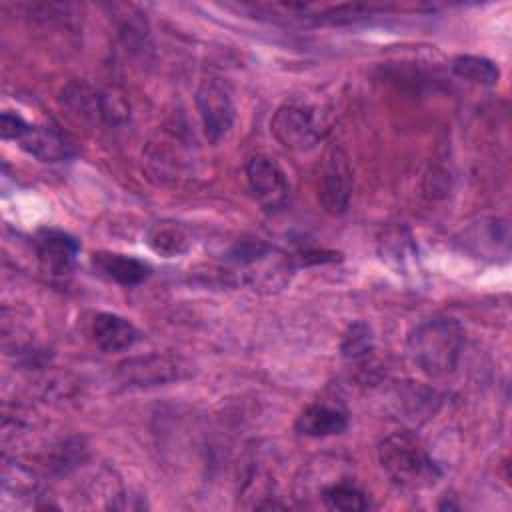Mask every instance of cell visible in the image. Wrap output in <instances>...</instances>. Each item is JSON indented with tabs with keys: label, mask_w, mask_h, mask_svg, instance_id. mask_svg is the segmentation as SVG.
Here are the masks:
<instances>
[{
	"label": "cell",
	"mask_w": 512,
	"mask_h": 512,
	"mask_svg": "<svg viewBox=\"0 0 512 512\" xmlns=\"http://www.w3.org/2000/svg\"><path fill=\"white\" fill-rule=\"evenodd\" d=\"M464 328L450 316H432L418 322L406 340L410 362L428 378L450 376L462 358Z\"/></svg>",
	"instance_id": "6da1fadb"
},
{
	"label": "cell",
	"mask_w": 512,
	"mask_h": 512,
	"mask_svg": "<svg viewBox=\"0 0 512 512\" xmlns=\"http://www.w3.org/2000/svg\"><path fill=\"white\" fill-rule=\"evenodd\" d=\"M378 462L388 478L406 490H424L438 482L440 468L424 444L410 432H392L378 444Z\"/></svg>",
	"instance_id": "7a4b0ae2"
},
{
	"label": "cell",
	"mask_w": 512,
	"mask_h": 512,
	"mask_svg": "<svg viewBox=\"0 0 512 512\" xmlns=\"http://www.w3.org/2000/svg\"><path fill=\"white\" fill-rule=\"evenodd\" d=\"M228 262L244 284L264 292L284 288L294 270L288 254L262 240H240L228 252Z\"/></svg>",
	"instance_id": "3957f363"
},
{
	"label": "cell",
	"mask_w": 512,
	"mask_h": 512,
	"mask_svg": "<svg viewBox=\"0 0 512 512\" xmlns=\"http://www.w3.org/2000/svg\"><path fill=\"white\" fill-rule=\"evenodd\" d=\"M272 136L288 150H312L330 130V114L322 104L300 98L284 102L270 120Z\"/></svg>",
	"instance_id": "277c9868"
},
{
	"label": "cell",
	"mask_w": 512,
	"mask_h": 512,
	"mask_svg": "<svg viewBox=\"0 0 512 512\" xmlns=\"http://www.w3.org/2000/svg\"><path fill=\"white\" fill-rule=\"evenodd\" d=\"M0 132L4 140H14L22 150L42 162H62L76 154L74 142L56 126L30 124L22 116L4 112L0 118Z\"/></svg>",
	"instance_id": "5b68a950"
},
{
	"label": "cell",
	"mask_w": 512,
	"mask_h": 512,
	"mask_svg": "<svg viewBox=\"0 0 512 512\" xmlns=\"http://www.w3.org/2000/svg\"><path fill=\"white\" fill-rule=\"evenodd\" d=\"M196 108L210 142H220L232 128L236 108L226 82L220 78H204L196 90Z\"/></svg>",
	"instance_id": "8992f818"
},
{
	"label": "cell",
	"mask_w": 512,
	"mask_h": 512,
	"mask_svg": "<svg viewBox=\"0 0 512 512\" xmlns=\"http://www.w3.org/2000/svg\"><path fill=\"white\" fill-rule=\"evenodd\" d=\"M188 374V366L182 358L170 354H146L134 356L118 364L116 376L126 386H162L180 380Z\"/></svg>",
	"instance_id": "52a82bcc"
},
{
	"label": "cell",
	"mask_w": 512,
	"mask_h": 512,
	"mask_svg": "<svg viewBox=\"0 0 512 512\" xmlns=\"http://www.w3.org/2000/svg\"><path fill=\"white\" fill-rule=\"evenodd\" d=\"M352 186L354 176L348 154L342 148H332L322 162L318 180V200L322 208L334 216L344 214L352 198Z\"/></svg>",
	"instance_id": "ba28073f"
},
{
	"label": "cell",
	"mask_w": 512,
	"mask_h": 512,
	"mask_svg": "<svg viewBox=\"0 0 512 512\" xmlns=\"http://www.w3.org/2000/svg\"><path fill=\"white\" fill-rule=\"evenodd\" d=\"M246 180L256 202L268 210H282L290 200V182L286 172L268 156H254L246 164Z\"/></svg>",
	"instance_id": "9c48e42d"
},
{
	"label": "cell",
	"mask_w": 512,
	"mask_h": 512,
	"mask_svg": "<svg viewBox=\"0 0 512 512\" xmlns=\"http://www.w3.org/2000/svg\"><path fill=\"white\" fill-rule=\"evenodd\" d=\"M34 248L40 268L50 276L62 278L72 272L80 244L68 232L42 228L34 238Z\"/></svg>",
	"instance_id": "30bf717a"
},
{
	"label": "cell",
	"mask_w": 512,
	"mask_h": 512,
	"mask_svg": "<svg viewBox=\"0 0 512 512\" xmlns=\"http://www.w3.org/2000/svg\"><path fill=\"white\" fill-rule=\"evenodd\" d=\"M440 394L420 382H402L392 392L394 412L410 424H422L440 410Z\"/></svg>",
	"instance_id": "8fae6325"
},
{
	"label": "cell",
	"mask_w": 512,
	"mask_h": 512,
	"mask_svg": "<svg viewBox=\"0 0 512 512\" xmlns=\"http://www.w3.org/2000/svg\"><path fill=\"white\" fill-rule=\"evenodd\" d=\"M462 246L474 256H488L490 260L508 258L510 230L502 218H482L462 234Z\"/></svg>",
	"instance_id": "7c38bea8"
},
{
	"label": "cell",
	"mask_w": 512,
	"mask_h": 512,
	"mask_svg": "<svg viewBox=\"0 0 512 512\" xmlns=\"http://www.w3.org/2000/svg\"><path fill=\"white\" fill-rule=\"evenodd\" d=\"M294 428L298 434L310 438L336 436L348 428V414L340 404L312 402L296 416Z\"/></svg>",
	"instance_id": "4fadbf2b"
},
{
	"label": "cell",
	"mask_w": 512,
	"mask_h": 512,
	"mask_svg": "<svg viewBox=\"0 0 512 512\" xmlns=\"http://www.w3.org/2000/svg\"><path fill=\"white\" fill-rule=\"evenodd\" d=\"M92 338L102 352H124L138 340V330L124 316L100 312L92 322Z\"/></svg>",
	"instance_id": "5bb4252c"
},
{
	"label": "cell",
	"mask_w": 512,
	"mask_h": 512,
	"mask_svg": "<svg viewBox=\"0 0 512 512\" xmlns=\"http://www.w3.org/2000/svg\"><path fill=\"white\" fill-rule=\"evenodd\" d=\"M92 266L98 274L120 286H138L150 274L148 264L118 252H96L92 256Z\"/></svg>",
	"instance_id": "9a60e30c"
},
{
	"label": "cell",
	"mask_w": 512,
	"mask_h": 512,
	"mask_svg": "<svg viewBox=\"0 0 512 512\" xmlns=\"http://www.w3.org/2000/svg\"><path fill=\"white\" fill-rule=\"evenodd\" d=\"M380 258L386 260L398 272H406V268L416 258V244L412 234L404 226H390L382 232L378 240Z\"/></svg>",
	"instance_id": "2e32d148"
},
{
	"label": "cell",
	"mask_w": 512,
	"mask_h": 512,
	"mask_svg": "<svg viewBox=\"0 0 512 512\" xmlns=\"http://www.w3.org/2000/svg\"><path fill=\"white\" fill-rule=\"evenodd\" d=\"M148 248L164 258H174L190 248L186 230L176 222H156L146 230L144 236Z\"/></svg>",
	"instance_id": "e0dca14e"
},
{
	"label": "cell",
	"mask_w": 512,
	"mask_h": 512,
	"mask_svg": "<svg viewBox=\"0 0 512 512\" xmlns=\"http://www.w3.org/2000/svg\"><path fill=\"white\" fill-rule=\"evenodd\" d=\"M320 498L330 510L360 512L368 508L366 494L350 480H336L332 484H326L320 492Z\"/></svg>",
	"instance_id": "ac0fdd59"
},
{
	"label": "cell",
	"mask_w": 512,
	"mask_h": 512,
	"mask_svg": "<svg viewBox=\"0 0 512 512\" xmlns=\"http://www.w3.org/2000/svg\"><path fill=\"white\" fill-rule=\"evenodd\" d=\"M452 72L468 82L482 84V86H492L498 82V66L484 58V56H474V54H460L452 60Z\"/></svg>",
	"instance_id": "d6986e66"
},
{
	"label": "cell",
	"mask_w": 512,
	"mask_h": 512,
	"mask_svg": "<svg viewBox=\"0 0 512 512\" xmlns=\"http://www.w3.org/2000/svg\"><path fill=\"white\" fill-rule=\"evenodd\" d=\"M374 350V336L372 328L366 322H352L346 332L342 334L340 352L350 362L366 360Z\"/></svg>",
	"instance_id": "ffe728a7"
},
{
	"label": "cell",
	"mask_w": 512,
	"mask_h": 512,
	"mask_svg": "<svg viewBox=\"0 0 512 512\" xmlns=\"http://www.w3.org/2000/svg\"><path fill=\"white\" fill-rule=\"evenodd\" d=\"M86 456V448L82 444V440L78 438H68L64 440L52 454L50 460V468L56 474H68L70 470H74Z\"/></svg>",
	"instance_id": "44dd1931"
}]
</instances>
